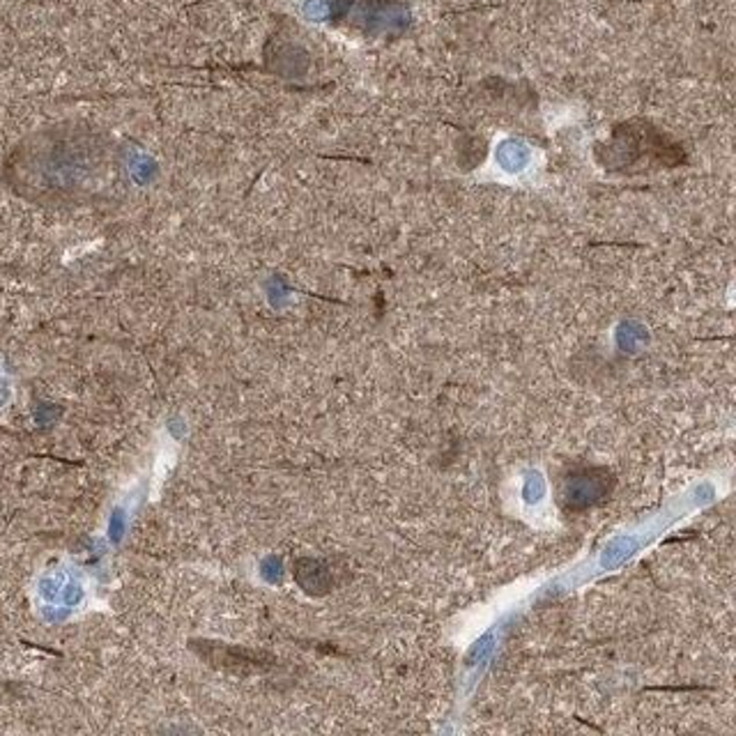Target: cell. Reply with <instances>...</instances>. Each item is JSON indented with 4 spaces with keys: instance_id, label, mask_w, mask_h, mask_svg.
<instances>
[{
    "instance_id": "1",
    "label": "cell",
    "mask_w": 736,
    "mask_h": 736,
    "mask_svg": "<svg viewBox=\"0 0 736 736\" xmlns=\"http://www.w3.org/2000/svg\"><path fill=\"white\" fill-rule=\"evenodd\" d=\"M610 475L606 470H580L564 479V505L566 509H585L604 499L608 493Z\"/></svg>"
}]
</instances>
